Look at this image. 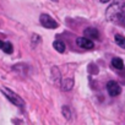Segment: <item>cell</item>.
I'll return each mask as SVG.
<instances>
[{
  "label": "cell",
  "instance_id": "11",
  "mask_svg": "<svg viewBox=\"0 0 125 125\" xmlns=\"http://www.w3.org/2000/svg\"><path fill=\"white\" fill-rule=\"evenodd\" d=\"M73 85H74V81L71 79L69 81L68 80H64V81H62V83H61V87H62V90H64V91H69V90H71Z\"/></svg>",
  "mask_w": 125,
  "mask_h": 125
},
{
  "label": "cell",
  "instance_id": "2",
  "mask_svg": "<svg viewBox=\"0 0 125 125\" xmlns=\"http://www.w3.org/2000/svg\"><path fill=\"white\" fill-rule=\"evenodd\" d=\"M1 92H3L4 96H5L12 104H15L16 107H19V108H23V107H25V101H23L17 93H15L14 91L9 90L8 87H3V88H1Z\"/></svg>",
  "mask_w": 125,
  "mask_h": 125
},
{
  "label": "cell",
  "instance_id": "12",
  "mask_svg": "<svg viewBox=\"0 0 125 125\" xmlns=\"http://www.w3.org/2000/svg\"><path fill=\"white\" fill-rule=\"evenodd\" d=\"M62 114L65 115V118H66V119H68V118H70V110H69V107H66V105L62 107Z\"/></svg>",
  "mask_w": 125,
  "mask_h": 125
},
{
  "label": "cell",
  "instance_id": "8",
  "mask_svg": "<svg viewBox=\"0 0 125 125\" xmlns=\"http://www.w3.org/2000/svg\"><path fill=\"white\" fill-rule=\"evenodd\" d=\"M112 66L118 69V70H121L124 68V61L120 58H113L112 59Z\"/></svg>",
  "mask_w": 125,
  "mask_h": 125
},
{
  "label": "cell",
  "instance_id": "10",
  "mask_svg": "<svg viewBox=\"0 0 125 125\" xmlns=\"http://www.w3.org/2000/svg\"><path fill=\"white\" fill-rule=\"evenodd\" d=\"M114 41H115V43H116L120 48H124V49H125V37H124V36H121V34H115Z\"/></svg>",
  "mask_w": 125,
  "mask_h": 125
},
{
  "label": "cell",
  "instance_id": "6",
  "mask_svg": "<svg viewBox=\"0 0 125 125\" xmlns=\"http://www.w3.org/2000/svg\"><path fill=\"white\" fill-rule=\"evenodd\" d=\"M83 33H85V37H87L90 39H99V32L97 31V28L88 27L83 31Z\"/></svg>",
  "mask_w": 125,
  "mask_h": 125
},
{
  "label": "cell",
  "instance_id": "3",
  "mask_svg": "<svg viewBox=\"0 0 125 125\" xmlns=\"http://www.w3.org/2000/svg\"><path fill=\"white\" fill-rule=\"evenodd\" d=\"M39 22H41V25H42L43 27H45V28H48V30H54V28L58 27V22H56L52 16H49V15H47V14H42V15H41Z\"/></svg>",
  "mask_w": 125,
  "mask_h": 125
},
{
  "label": "cell",
  "instance_id": "5",
  "mask_svg": "<svg viewBox=\"0 0 125 125\" xmlns=\"http://www.w3.org/2000/svg\"><path fill=\"white\" fill-rule=\"evenodd\" d=\"M76 44H77L80 48H83V49H93V48H94V43L92 42V39H90V38H87V37L77 38V39H76Z\"/></svg>",
  "mask_w": 125,
  "mask_h": 125
},
{
  "label": "cell",
  "instance_id": "13",
  "mask_svg": "<svg viewBox=\"0 0 125 125\" xmlns=\"http://www.w3.org/2000/svg\"><path fill=\"white\" fill-rule=\"evenodd\" d=\"M99 1H101V3H103V4H105V3H108V1H109V0H99Z\"/></svg>",
  "mask_w": 125,
  "mask_h": 125
},
{
  "label": "cell",
  "instance_id": "14",
  "mask_svg": "<svg viewBox=\"0 0 125 125\" xmlns=\"http://www.w3.org/2000/svg\"><path fill=\"white\" fill-rule=\"evenodd\" d=\"M52 1H54V3H56V1H58V0H52Z\"/></svg>",
  "mask_w": 125,
  "mask_h": 125
},
{
  "label": "cell",
  "instance_id": "1",
  "mask_svg": "<svg viewBox=\"0 0 125 125\" xmlns=\"http://www.w3.org/2000/svg\"><path fill=\"white\" fill-rule=\"evenodd\" d=\"M105 17L112 23L125 27V3L116 1L109 5L105 12Z\"/></svg>",
  "mask_w": 125,
  "mask_h": 125
},
{
  "label": "cell",
  "instance_id": "4",
  "mask_svg": "<svg viewBox=\"0 0 125 125\" xmlns=\"http://www.w3.org/2000/svg\"><path fill=\"white\" fill-rule=\"evenodd\" d=\"M107 91H108V93H109L112 97H116V96H119V94L121 93V87H120V85H119L118 82H115V81H109V82L107 83Z\"/></svg>",
  "mask_w": 125,
  "mask_h": 125
},
{
  "label": "cell",
  "instance_id": "7",
  "mask_svg": "<svg viewBox=\"0 0 125 125\" xmlns=\"http://www.w3.org/2000/svg\"><path fill=\"white\" fill-rule=\"evenodd\" d=\"M0 49H1L3 52H5L6 54H11L14 52L12 44L9 43V42H3V41H0Z\"/></svg>",
  "mask_w": 125,
  "mask_h": 125
},
{
  "label": "cell",
  "instance_id": "9",
  "mask_svg": "<svg viewBox=\"0 0 125 125\" xmlns=\"http://www.w3.org/2000/svg\"><path fill=\"white\" fill-rule=\"evenodd\" d=\"M53 47H54V49L56 50V52H59V53H64L65 52V44L62 43L61 41H54L53 42Z\"/></svg>",
  "mask_w": 125,
  "mask_h": 125
}]
</instances>
